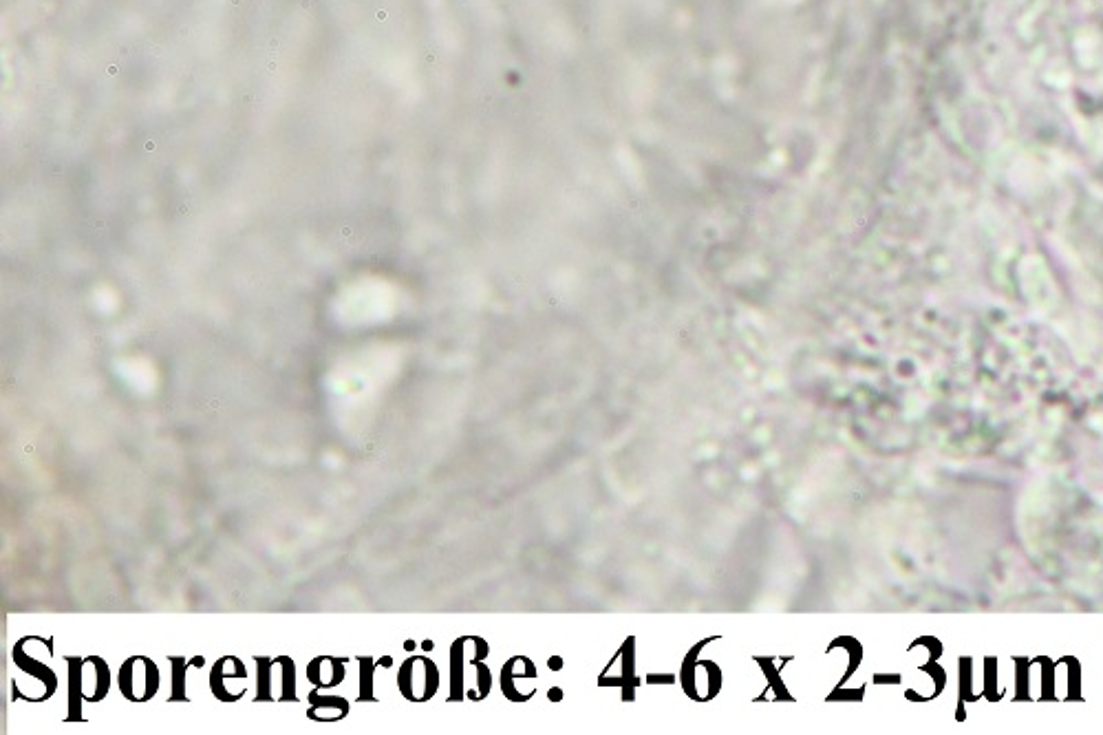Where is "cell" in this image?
I'll return each mask as SVG.
<instances>
[{"label":"cell","instance_id":"obj_10","mask_svg":"<svg viewBox=\"0 0 1103 735\" xmlns=\"http://www.w3.org/2000/svg\"><path fill=\"white\" fill-rule=\"evenodd\" d=\"M170 665H173V694H170V702H188L186 696V671L192 665V660L186 656H170Z\"/></svg>","mask_w":1103,"mask_h":735},{"label":"cell","instance_id":"obj_4","mask_svg":"<svg viewBox=\"0 0 1103 735\" xmlns=\"http://www.w3.org/2000/svg\"><path fill=\"white\" fill-rule=\"evenodd\" d=\"M210 691L214 698L226 702V705L239 702L248 691V669H245L243 660L232 654L219 658L210 671Z\"/></svg>","mask_w":1103,"mask_h":735},{"label":"cell","instance_id":"obj_2","mask_svg":"<svg viewBox=\"0 0 1103 735\" xmlns=\"http://www.w3.org/2000/svg\"><path fill=\"white\" fill-rule=\"evenodd\" d=\"M162 685V674L155 660H151L144 654H135L126 658L120 671H117V689L128 702H142L153 700Z\"/></svg>","mask_w":1103,"mask_h":735},{"label":"cell","instance_id":"obj_1","mask_svg":"<svg viewBox=\"0 0 1103 735\" xmlns=\"http://www.w3.org/2000/svg\"><path fill=\"white\" fill-rule=\"evenodd\" d=\"M256 698L254 702H298L296 663L292 656H254Z\"/></svg>","mask_w":1103,"mask_h":735},{"label":"cell","instance_id":"obj_6","mask_svg":"<svg viewBox=\"0 0 1103 735\" xmlns=\"http://www.w3.org/2000/svg\"><path fill=\"white\" fill-rule=\"evenodd\" d=\"M12 658H14V665L23 671L25 676L34 678L36 685L40 689L42 694V702H47L53 694H56L58 689V676L53 674V669L47 667L42 660H38L34 654L25 652V647L16 643L14 649H12Z\"/></svg>","mask_w":1103,"mask_h":735},{"label":"cell","instance_id":"obj_9","mask_svg":"<svg viewBox=\"0 0 1103 735\" xmlns=\"http://www.w3.org/2000/svg\"><path fill=\"white\" fill-rule=\"evenodd\" d=\"M64 660H67V665H69V713H67V722H82L84 720V716H82L84 696H82V680H80L82 658L80 656H67Z\"/></svg>","mask_w":1103,"mask_h":735},{"label":"cell","instance_id":"obj_7","mask_svg":"<svg viewBox=\"0 0 1103 735\" xmlns=\"http://www.w3.org/2000/svg\"><path fill=\"white\" fill-rule=\"evenodd\" d=\"M347 676V660L342 656H316L307 665V680L316 689H334Z\"/></svg>","mask_w":1103,"mask_h":735},{"label":"cell","instance_id":"obj_3","mask_svg":"<svg viewBox=\"0 0 1103 735\" xmlns=\"http://www.w3.org/2000/svg\"><path fill=\"white\" fill-rule=\"evenodd\" d=\"M398 689L409 702L431 700L439 689L437 665L428 656L406 658L398 669Z\"/></svg>","mask_w":1103,"mask_h":735},{"label":"cell","instance_id":"obj_8","mask_svg":"<svg viewBox=\"0 0 1103 735\" xmlns=\"http://www.w3.org/2000/svg\"><path fill=\"white\" fill-rule=\"evenodd\" d=\"M349 711H351L349 700H345L342 696H325L320 694V689H314L312 694H309V709H307L309 720L327 722V724L340 722L349 716Z\"/></svg>","mask_w":1103,"mask_h":735},{"label":"cell","instance_id":"obj_11","mask_svg":"<svg viewBox=\"0 0 1103 735\" xmlns=\"http://www.w3.org/2000/svg\"><path fill=\"white\" fill-rule=\"evenodd\" d=\"M360 663V702H376V694H373V678H376V660L371 656H358Z\"/></svg>","mask_w":1103,"mask_h":735},{"label":"cell","instance_id":"obj_5","mask_svg":"<svg viewBox=\"0 0 1103 735\" xmlns=\"http://www.w3.org/2000/svg\"><path fill=\"white\" fill-rule=\"evenodd\" d=\"M80 680H82L84 702H89V705L102 702L106 696H109L111 685H113V676H111L109 665H106L104 658L95 656V654L82 658Z\"/></svg>","mask_w":1103,"mask_h":735}]
</instances>
